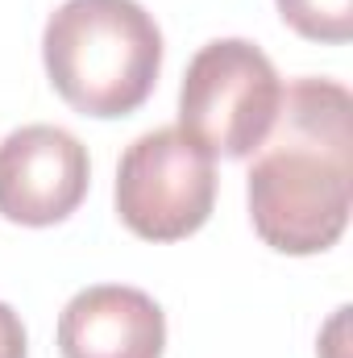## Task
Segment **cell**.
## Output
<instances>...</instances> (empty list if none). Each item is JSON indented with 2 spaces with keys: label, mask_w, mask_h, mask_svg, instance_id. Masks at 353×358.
<instances>
[{
  "label": "cell",
  "mask_w": 353,
  "mask_h": 358,
  "mask_svg": "<svg viewBox=\"0 0 353 358\" xmlns=\"http://www.w3.org/2000/svg\"><path fill=\"white\" fill-rule=\"evenodd\" d=\"M353 100L333 80L283 88L274 129L250 167V221L278 255H320L350 225Z\"/></svg>",
  "instance_id": "1"
},
{
  "label": "cell",
  "mask_w": 353,
  "mask_h": 358,
  "mask_svg": "<svg viewBox=\"0 0 353 358\" xmlns=\"http://www.w3.org/2000/svg\"><path fill=\"white\" fill-rule=\"evenodd\" d=\"M42 59L75 113L108 121L150 100L163 71V34L137 0H67L46 21Z\"/></svg>",
  "instance_id": "2"
},
{
  "label": "cell",
  "mask_w": 353,
  "mask_h": 358,
  "mask_svg": "<svg viewBox=\"0 0 353 358\" xmlns=\"http://www.w3.org/2000/svg\"><path fill=\"white\" fill-rule=\"evenodd\" d=\"M283 104L274 63L246 38H216L187 63L179 88V129L212 159L258 155Z\"/></svg>",
  "instance_id": "3"
},
{
  "label": "cell",
  "mask_w": 353,
  "mask_h": 358,
  "mask_svg": "<svg viewBox=\"0 0 353 358\" xmlns=\"http://www.w3.org/2000/svg\"><path fill=\"white\" fill-rule=\"evenodd\" d=\"M216 204V163L179 125L142 134L117 167V213L146 242L191 238Z\"/></svg>",
  "instance_id": "4"
},
{
  "label": "cell",
  "mask_w": 353,
  "mask_h": 358,
  "mask_svg": "<svg viewBox=\"0 0 353 358\" xmlns=\"http://www.w3.org/2000/svg\"><path fill=\"white\" fill-rule=\"evenodd\" d=\"M91 163L75 134L21 125L0 142V217L17 225H59L88 196Z\"/></svg>",
  "instance_id": "5"
},
{
  "label": "cell",
  "mask_w": 353,
  "mask_h": 358,
  "mask_svg": "<svg viewBox=\"0 0 353 358\" xmlns=\"http://www.w3.org/2000/svg\"><path fill=\"white\" fill-rule=\"evenodd\" d=\"M167 317L142 287L96 283L67 300L59 317L63 358H163Z\"/></svg>",
  "instance_id": "6"
},
{
  "label": "cell",
  "mask_w": 353,
  "mask_h": 358,
  "mask_svg": "<svg viewBox=\"0 0 353 358\" xmlns=\"http://www.w3.org/2000/svg\"><path fill=\"white\" fill-rule=\"evenodd\" d=\"M278 17L312 42L345 46L353 38V0H274Z\"/></svg>",
  "instance_id": "7"
},
{
  "label": "cell",
  "mask_w": 353,
  "mask_h": 358,
  "mask_svg": "<svg viewBox=\"0 0 353 358\" xmlns=\"http://www.w3.org/2000/svg\"><path fill=\"white\" fill-rule=\"evenodd\" d=\"M0 358H25V325L0 300Z\"/></svg>",
  "instance_id": "8"
}]
</instances>
